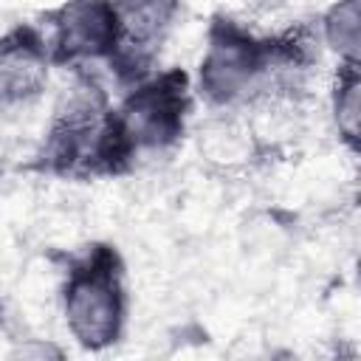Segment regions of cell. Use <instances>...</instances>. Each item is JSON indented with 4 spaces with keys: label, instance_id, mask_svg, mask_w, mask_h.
Masks as SVG:
<instances>
[{
    "label": "cell",
    "instance_id": "1",
    "mask_svg": "<svg viewBox=\"0 0 361 361\" xmlns=\"http://www.w3.org/2000/svg\"><path fill=\"white\" fill-rule=\"evenodd\" d=\"M39 161L48 172L68 178L113 175L124 169L113 133V104L90 76H76L56 99Z\"/></svg>",
    "mask_w": 361,
    "mask_h": 361
},
{
    "label": "cell",
    "instance_id": "2",
    "mask_svg": "<svg viewBox=\"0 0 361 361\" xmlns=\"http://www.w3.org/2000/svg\"><path fill=\"white\" fill-rule=\"evenodd\" d=\"M124 268L113 248H90L68 268L59 307L71 338L85 350L113 347L127 327Z\"/></svg>",
    "mask_w": 361,
    "mask_h": 361
},
{
    "label": "cell",
    "instance_id": "3",
    "mask_svg": "<svg viewBox=\"0 0 361 361\" xmlns=\"http://www.w3.org/2000/svg\"><path fill=\"white\" fill-rule=\"evenodd\" d=\"M192 85L186 73H147L113 104V133L130 166L141 155H158L172 149L189 124Z\"/></svg>",
    "mask_w": 361,
    "mask_h": 361
},
{
    "label": "cell",
    "instance_id": "4",
    "mask_svg": "<svg viewBox=\"0 0 361 361\" xmlns=\"http://www.w3.org/2000/svg\"><path fill=\"white\" fill-rule=\"evenodd\" d=\"M42 37L54 65H110L118 51L116 6L113 0H65L48 14Z\"/></svg>",
    "mask_w": 361,
    "mask_h": 361
},
{
    "label": "cell",
    "instance_id": "5",
    "mask_svg": "<svg viewBox=\"0 0 361 361\" xmlns=\"http://www.w3.org/2000/svg\"><path fill=\"white\" fill-rule=\"evenodd\" d=\"M118 20V51L110 62L133 82L149 73L180 14V0H113Z\"/></svg>",
    "mask_w": 361,
    "mask_h": 361
},
{
    "label": "cell",
    "instance_id": "6",
    "mask_svg": "<svg viewBox=\"0 0 361 361\" xmlns=\"http://www.w3.org/2000/svg\"><path fill=\"white\" fill-rule=\"evenodd\" d=\"M51 68L42 31L25 25L0 37V118L31 107L45 93Z\"/></svg>",
    "mask_w": 361,
    "mask_h": 361
},
{
    "label": "cell",
    "instance_id": "7",
    "mask_svg": "<svg viewBox=\"0 0 361 361\" xmlns=\"http://www.w3.org/2000/svg\"><path fill=\"white\" fill-rule=\"evenodd\" d=\"M327 110L330 124L336 135L355 149L358 147V130H361V79L358 65H336L330 93H327Z\"/></svg>",
    "mask_w": 361,
    "mask_h": 361
},
{
    "label": "cell",
    "instance_id": "8",
    "mask_svg": "<svg viewBox=\"0 0 361 361\" xmlns=\"http://www.w3.org/2000/svg\"><path fill=\"white\" fill-rule=\"evenodd\" d=\"M319 39L338 65H358L361 0H333L319 20Z\"/></svg>",
    "mask_w": 361,
    "mask_h": 361
}]
</instances>
